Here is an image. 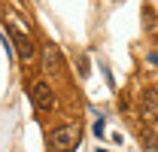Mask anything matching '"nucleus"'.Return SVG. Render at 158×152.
<instances>
[{
    "label": "nucleus",
    "mask_w": 158,
    "mask_h": 152,
    "mask_svg": "<svg viewBox=\"0 0 158 152\" xmlns=\"http://www.w3.org/2000/svg\"><path fill=\"white\" fill-rule=\"evenodd\" d=\"M79 143V125H61L49 134V146L52 152H70Z\"/></svg>",
    "instance_id": "obj_1"
},
{
    "label": "nucleus",
    "mask_w": 158,
    "mask_h": 152,
    "mask_svg": "<svg viewBox=\"0 0 158 152\" xmlns=\"http://www.w3.org/2000/svg\"><path fill=\"white\" fill-rule=\"evenodd\" d=\"M6 34H9V40H12V49H15V55H19L21 61H31V58L37 55V49H34L31 37H27L24 31H19L12 21H6Z\"/></svg>",
    "instance_id": "obj_2"
},
{
    "label": "nucleus",
    "mask_w": 158,
    "mask_h": 152,
    "mask_svg": "<svg viewBox=\"0 0 158 152\" xmlns=\"http://www.w3.org/2000/svg\"><path fill=\"white\" fill-rule=\"evenodd\" d=\"M31 100H34V107L43 110V113L55 110V95H52V88H49L46 82H34V85H31Z\"/></svg>",
    "instance_id": "obj_3"
},
{
    "label": "nucleus",
    "mask_w": 158,
    "mask_h": 152,
    "mask_svg": "<svg viewBox=\"0 0 158 152\" xmlns=\"http://www.w3.org/2000/svg\"><path fill=\"white\" fill-rule=\"evenodd\" d=\"M140 119H143L146 125H155L158 122V95L152 88L140 95Z\"/></svg>",
    "instance_id": "obj_4"
},
{
    "label": "nucleus",
    "mask_w": 158,
    "mask_h": 152,
    "mask_svg": "<svg viewBox=\"0 0 158 152\" xmlns=\"http://www.w3.org/2000/svg\"><path fill=\"white\" fill-rule=\"evenodd\" d=\"M61 70V49L55 43H46L43 46V73H58Z\"/></svg>",
    "instance_id": "obj_5"
},
{
    "label": "nucleus",
    "mask_w": 158,
    "mask_h": 152,
    "mask_svg": "<svg viewBox=\"0 0 158 152\" xmlns=\"http://www.w3.org/2000/svg\"><path fill=\"white\" fill-rule=\"evenodd\" d=\"M143 146H146V149H155V146H158L155 134H143Z\"/></svg>",
    "instance_id": "obj_6"
},
{
    "label": "nucleus",
    "mask_w": 158,
    "mask_h": 152,
    "mask_svg": "<svg viewBox=\"0 0 158 152\" xmlns=\"http://www.w3.org/2000/svg\"><path fill=\"white\" fill-rule=\"evenodd\" d=\"M106 131V125H103V119H94V137H103Z\"/></svg>",
    "instance_id": "obj_7"
},
{
    "label": "nucleus",
    "mask_w": 158,
    "mask_h": 152,
    "mask_svg": "<svg viewBox=\"0 0 158 152\" xmlns=\"http://www.w3.org/2000/svg\"><path fill=\"white\" fill-rule=\"evenodd\" d=\"M149 64H155V67H158V55H155V52H149Z\"/></svg>",
    "instance_id": "obj_8"
}]
</instances>
